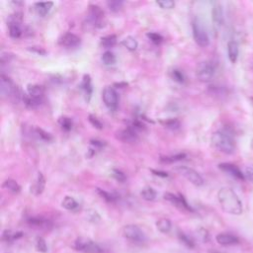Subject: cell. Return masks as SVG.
Wrapping results in <instances>:
<instances>
[{
	"instance_id": "cell-1",
	"label": "cell",
	"mask_w": 253,
	"mask_h": 253,
	"mask_svg": "<svg viewBox=\"0 0 253 253\" xmlns=\"http://www.w3.org/2000/svg\"><path fill=\"white\" fill-rule=\"evenodd\" d=\"M217 200L223 211L233 215H239L242 213V203L237 194L231 188H220L217 192Z\"/></svg>"
},
{
	"instance_id": "cell-2",
	"label": "cell",
	"mask_w": 253,
	"mask_h": 253,
	"mask_svg": "<svg viewBox=\"0 0 253 253\" xmlns=\"http://www.w3.org/2000/svg\"><path fill=\"white\" fill-rule=\"evenodd\" d=\"M211 145L219 152L232 154L235 151V142L231 134L225 130H216L211 137Z\"/></svg>"
},
{
	"instance_id": "cell-3",
	"label": "cell",
	"mask_w": 253,
	"mask_h": 253,
	"mask_svg": "<svg viewBox=\"0 0 253 253\" xmlns=\"http://www.w3.org/2000/svg\"><path fill=\"white\" fill-rule=\"evenodd\" d=\"M215 63L211 60H204L197 65L196 76L202 82H209L215 73Z\"/></svg>"
},
{
	"instance_id": "cell-4",
	"label": "cell",
	"mask_w": 253,
	"mask_h": 253,
	"mask_svg": "<svg viewBox=\"0 0 253 253\" xmlns=\"http://www.w3.org/2000/svg\"><path fill=\"white\" fill-rule=\"evenodd\" d=\"M192 30L193 37L198 45L201 47H206L210 44L209 35L203 25V23L199 19H194L192 22Z\"/></svg>"
},
{
	"instance_id": "cell-5",
	"label": "cell",
	"mask_w": 253,
	"mask_h": 253,
	"mask_svg": "<svg viewBox=\"0 0 253 253\" xmlns=\"http://www.w3.org/2000/svg\"><path fill=\"white\" fill-rule=\"evenodd\" d=\"M73 247L83 253H103V248L90 238L78 237L73 244Z\"/></svg>"
},
{
	"instance_id": "cell-6",
	"label": "cell",
	"mask_w": 253,
	"mask_h": 253,
	"mask_svg": "<svg viewBox=\"0 0 253 253\" xmlns=\"http://www.w3.org/2000/svg\"><path fill=\"white\" fill-rule=\"evenodd\" d=\"M0 92L1 95L10 99L19 98L21 96L17 86L14 84V82L6 75L1 74L0 75Z\"/></svg>"
},
{
	"instance_id": "cell-7",
	"label": "cell",
	"mask_w": 253,
	"mask_h": 253,
	"mask_svg": "<svg viewBox=\"0 0 253 253\" xmlns=\"http://www.w3.org/2000/svg\"><path fill=\"white\" fill-rule=\"evenodd\" d=\"M88 20L95 28H103L106 25V17L103 9L95 4L89 5Z\"/></svg>"
},
{
	"instance_id": "cell-8",
	"label": "cell",
	"mask_w": 253,
	"mask_h": 253,
	"mask_svg": "<svg viewBox=\"0 0 253 253\" xmlns=\"http://www.w3.org/2000/svg\"><path fill=\"white\" fill-rule=\"evenodd\" d=\"M21 24H22V14L21 13H14L11 14L8 17L7 20V25H8V32H9V36L12 39H19L22 36V28H21Z\"/></svg>"
},
{
	"instance_id": "cell-9",
	"label": "cell",
	"mask_w": 253,
	"mask_h": 253,
	"mask_svg": "<svg viewBox=\"0 0 253 253\" xmlns=\"http://www.w3.org/2000/svg\"><path fill=\"white\" fill-rule=\"evenodd\" d=\"M102 99L105 106L112 112H115L119 106V96L112 86H106L102 92Z\"/></svg>"
},
{
	"instance_id": "cell-10",
	"label": "cell",
	"mask_w": 253,
	"mask_h": 253,
	"mask_svg": "<svg viewBox=\"0 0 253 253\" xmlns=\"http://www.w3.org/2000/svg\"><path fill=\"white\" fill-rule=\"evenodd\" d=\"M123 235L125 238L133 242H141L145 239L143 231L135 224H126L123 227Z\"/></svg>"
},
{
	"instance_id": "cell-11",
	"label": "cell",
	"mask_w": 253,
	"mask_h": 253,
	"mask_svg": "<svg viewBox=\"0 0 253 253\" xmlns=\"http://www.w3.org/2000/svg\"><path fill=\"white\" fill-rule=\"evenodd\" d=\"M176 171H178L182 176H184L188 181H190L195 186H202L204 184L203 177L194 169L187 167V166H178L176 168Z\"/></svg>"
},
{
	"instance_id": "cell-12",
	"label": "cell",
	"mask_w": 253,
	"mask_h": 253,
	"mask_svg": "<svg viewBox=\"0 0 253 253\" xmlns=\"http://www.w3.org/2000/svg\"><path fill=\"white\" fill-rule=\"evenodd\" d=\"M164 199L166 201H168L169 203H171L173 206L181 209V210H185V211H193V209L191 208V206H189V204L187 203L186 199L184 198L183 195L179 194V195H174L172 193H165L163 195Z\"/></svg>"
},
{
	"instance_id": "cell-13",
	"label": "cell",
	"mask_w": 253,
	"mask_h": 253,
	"mask_svg": "<svg viewBox=\"0 0 253 253\" xmlns=\"http://www.w3.org/2000/svg\"><path fill=\"white\" fill-rule=\"evenodd\" d=\"M218 168L228 174L230 177L236 179V180H239V181H243L245 180V177H244V174L243 172L234 164L232 163H228V162H223V163H219L218 164Z\"/></svg>"
},
{
	"instance_id": "cell-14",
	"label": "cell",
	"mask_w": 253,
	"mask_h": 253,
	"mask_svg": "<svg viewBox=\"0 0 253 253\" xmlns=\"http://www.w3.org/2000/svg\"><path fill=\"white\" fill-rule=\"evenodd\" d=\"M117 138L120 139L123 142H127V143H132L135 142L138 138L137 132L135 130H133L132 128H130L129 126H126V128L120 129L117 132Z\"/></svg>"
},
{
	"instance_id": "cell-15",
	"label": "cell",
	"mask_w": 253,
	"mask_h": 253,
	"mask_svg": "<svg viewBox=\"0 0 253 253\" xmlns=\"http://www.w3.org/2000/svg\"><path fill=\"white\" fill-rule=\"evenodd\" d=\"M80 38L72 33H66L62 35L58 40V43L64 47H76L80 44Z\"/></svg>"
},
{
	"instance_id": "cell-16",
	"label": "cell",
	"mask_w": 253,
	"mask_h": 253,
	"mask_svg": "<svg viewBox=\"0 0 253 253\" xmlns=\"http://www.w3.org/2000/svg\"><path fill=\"white\" fill-rule=\"evenodd\" d=\"M215 240L218 244L222 246H229V245H235L239 243V238L231 233H226V232H221L218 233L215 236Z\"/></svg>"
},
{
	"instance_id": "cell-17",
	"label": "cell",
	"mask_w": 253,
	"mask_h": 253,
	"mask_svg": "<svg viewBox=\"0 0 253 253\" xmlns=\"http://www.w3.org/2000/svg\"><path fill=\"white\" fill-rule=\"evenodd\" d=\"M211 19L215 29H219L223 24V11L219 3H215L211 10Z\"/></svg>"
},
{
	"instance_id": "cell-18",
	"label": "cell",
	"mask_w": 253,
	"mask_h": 253,
	"mask_svg": "<svg viewBox=\"0 0 253 253\" xmlns=\"http://www.w3.org/2000/svg\"><path fill=\"white\" fill-rule=\"evenodd\" d=\"M79 87L84 92L86 101L90 102L91 96H92V92H93V87H92V83H91V77H90L89 74L83 75V78H82V81H81Z\"/></svg>"
},
{
	"instance_id": "cell-19",
	"label": "cell",
	"mask_w": 253,
	"mask_h": 253,
	"mask_svg": "<svg viewBox=\"0 0 253 253\" xmlns=\"http://www.w3.org/2000/svg\"><path fill=\"white\" fill-rule=\"evenodd\" d=\"M27 94L34 99L43 100L44 88L39 84H29L27 86Z\"/></svg>"
},
{
	"instance_id": "cell-20",
	"label": "cell",
	"mask_w": 253,
	"mask_h": 253,
	"mask_svg": "<svg viewBox=\"0 0 253 253\" xmlns=\"http://www.w3.org/2000/svg\"><path fill=\"white\" fill-rule=\"evenodd\" d=\"M44 186H45V179H44L42 173L39 172L35 183L31 186V193L35 196H39L43 192Z\"/></svg>"
},
{
	"instance_id": "cell-21",
	"label": "cell",
	"mask_w": 253,
	"mask_h": 253,
	"mask_svg": "<svg viewBox=\"0 0 253 253\" xmlns=\"http://www.w3.org/2000/svg\"><path fill=\"white\" fill-rule=\"evenodd\" d=\"M27 222L31 225V226H34V227H39V228H48L49 226H51V222L42 217V216H32V217H29Z\"/></svg>"
},
{
	"instance_id": "cell-22",
	"label": "cell",
	"mask_w": 253,
	"mask_h": 253,
	"mask_svg": "<svg viewBox=\"0 0 253 253\" xmlns=\"http://www.w3.org/2000/svg\"><path fill=\"white\" fill-rule=\"evenodd\" d=\"M239 54V46L235 41H230L227 43V55L231 63H235Z\"/></svg>"
},
{
	"instance_id": "cell-23",
	"label": "cell",
	"mask_w": 253,
	"mask_h": 253,
	"mask_svg": "<svg viewBox=\"0 0 253 253\" xmlns=\"http://www.w3.org/2000/svg\"><path fill=\"white\" fill-rule=\"evenodd\" d=\"M53 6V2H37L35 3V10L41 17L46 16Z\"/></svg>"
},
{
	"instance_id": "cell-24",
	"label": "cell",
	"mask_w": 253,
	"mask_h": 253,
	"mask_svg": "<svg viewBox=\"0 0 253 253\" xmlns=\"http://www.w3.org/2000/svg\"><path fill=\"white\" fill-rule=\"evenodd\" d=\"M33 133H34V135H35L36 137H38L39 139H41V140H42V141L49 142V141H52V140H53L52 135H51L49 132L43 130V129L41 128V127H38V126L34 127Z\"/></svg>"
},
{
	"instance_id": "cell-25",
	"label": "cell",
	"mask_w": 253,
	"mask_h": 253,
	"mask_svg": "<svg viewBox=\"0 0 253 253\" xmlns=\"http://www.w3.org/2000/svg\"><path fill=\"white\" fill-rule=\"evenodd\" d=\"M2 187L4 189H6L7 191L13 193V194H18L21 191V186L13 179H6L3 184Z\"/></svg>"
},
{
	"instance_id": "cell-26",
	"label": "cell",
	"mask_w": 253,
	"mask_h": 253,
	"mask_svg": "<svg viewBox=\"0 0 253 253\" xmlns=\"http://www.w3.org/2000/svg\"><path fill=\"white\" fill-rule=\"evenodd\" d=\"M61 206L62 208H64L65 210L67 211H76L79 209V204L76 202V200L72 197H69V196H66L62 203H61Z\"/></svg>"
},
{
	"instance_id": "cell-27",
	"label": "cell",
	"mask_w": 253,
	"mask_h": 253,
	"mask_svg": "<svg viewBox=\"0 0 253 253\" xmlns=\"http://www.w3.org/2000/svg\"><path fill=\"white\" fill-rule=\"evenodd\" d=\"M157 229L162 233H168L172 228V223L168 218H160L156 221Z\"/></svg>"
},
{
	"instance_id": "cell-28",
	"label": "cell",
	"mask_w": 253,
	"mask_h": 253,
	"mask_svg": "<svg viewBox=\"0 0 253 253\" xmlns=\"http://www.w3.org/2000/svg\"><path fill=\"white\" fill-rule=\"evenodd\" d=\"M122 44L128 50L130 51H134L136 48H137V41L131 37V36H128L126 38H125L123 41H122Z\"/></svg>"
},
{
	"instance_id": "cell-29",
	"label": "cell",
	"mask_w": 253,
	"mask_h": 253,
	"mask_svg": "<svg viewBox=\"0 0 253 253\" xmlns=\"http://www.w3.org/2000/svg\"><path fill=\"white\" fill-rule=\"evenodd\" d=\"M140 196L142 197L143 200L145 201H154L157 194H156V191L151 188V187H145L141 190L140 192Z\"/></svg>"
},
{
	"instance_id": "cell-30",
	"label": "cell",
	"mask_w": 253,
	"mask_h": 253,
	"mask_svg": "<svg viewBox=\"0 0 253 253\" xmlns=\"http://www.w3.org/2000/svg\"><path fill=\"white\" fill-rule=\"evenodd\" d=\"M117 43V36L116 35H108L101 38V45L109 48L114 46Z\"/></svg>"
},
{
	"instance_id": "cell-31",
	"label": "cell",
	"mask_w": 253,
	"mask_h": 253,
	"mask_svg": "<svg viewBox=\"0 0 253 253\" xmlns=\"http://www.w3.org/2000/svg\"><path fill=\"white\" fill-rule=\"evenodd\" d=\"M96 191H97L98 195L108 203H113L118 199L117 195H115L113 193H109V192H107L105 190H102L100 188H96Z\"/></svg>"
},
{
	"instance_id": "cell-32",
	"label": "cell",
	"mask_w": 253,
	"mask_h": 253,
	"mask_svg": "<svg viewBox=\"0 0 253 253\" xmlns=\"http://www.w3.org/2000/svg\"><path fill=\"white\" fill-rule=\"evenodd\" d=\"M169 75L172 78V80H174L177 83H184V81H185L184 73L180 69H178V68H173L169 72Z\"/></svg>"
},
{
	"instance_id": "cell-33",
	"label": "cell",
	"mask_w": 253,
	"mask_h": 253,
	"mask_svg": "<svg viewBox=\"0 0 253 253\" xmlns=\"http://www.w3.org/2000/svg\"><path fill=\"white\" fill-rule=\"evenodd\" d=\"M165 127L169 128V129H172V130H176V129H179L180 128V122L177 120V119H168V120H165V121H161L160 122Z\"/></svg>"
},
{
	"instance_id": "cell-34",
	"label": "cell",
	"mask_w": 253,
	"mask_h": 253,
	"mask_svg": "<svg viewBox=\"0 0 253 253\" xmlns=\"http://www.w3.org/2000/svg\"><path fill=\"white\" fill-rule=\"evenodd\" d=\"M186 157L185 153H177L175 155H171V156H164V157H160V161L163 163H173L179 160H182Z\"/></svg>"
},
{
	"instance_id": "cell-35",
	"label": "cell",
	"mask_w": 253,
	"mask_h": 253,
	"mask_svg": "<svg viewBox=\"0 0 253 253\" xmlns=\"http://www.w3.org/2000/svg\"><path fill=\"white\" fill-rule=\"evenodd\" d=\"M58 124L60 126V127L64 130V131H69L72 128V120L68 117H61L58 120Z\"/></svg>"
},
{
	"instance_id": "cell-36",
	"label": "cell",
	"mask_w": 253,
	"mask_h": 253,
	"mask_svg": "<svg viewBox=\"0 0 253 253\" xmlns=\"http://www.w3.org/2000/svg\"><path fill=\"white\" fill-rule=\"evenodd\" d=\"M102 61L106 65H113L116 63V56L112 51L107 50L102 55Z\"/></svg>"
},
{
	"instance_id": "cell-37",
	"label": "cell",
	"mask_w": 253,
	"mask_h": 253,
	"mask_svg": "<svg viewBox=\"0 0 253 253\" xmlns=\"http://www.w3.org/2000/svg\"><path fill=\"white\" fill-rule=\"evenodd\" d=\"M178 237L180 239L181 242H183L187 247L189 248H194L195 247V242L193 241V239L191 237H189L187 234H185L182 231L178 232Z\"/></svg>"
},
{
	"instance_id": "cell-38",
	"label": "cell",
	"mask_w": 253,
	"mask_h": 253,
	"mask_svg": "<svg viewBox=\"0 0 253 253\" xmlns=\"http://www.w3.org/2000/svg\"><path fill=\"white\" fill-rule=\"evenodd\" d=\"M124 2L121 0H109L107 1V6L112 12H118L123 7Z\"/></svg>"
},
{
	"instance_id": "cell-39",
	"label": "cell",
	"mask_w": 253,
	"mask_h": 253,
	"mask_svg": "<svg viewBox=\"0 0 253 253\" xmlns=\"http://www.w3.org/2000/svg\"><path fill=\"white\" fill-rule=\"evenodd\" d=\"M111 176H112L115 180H117V181H119V182H122V183L126 180V174H125L123 171L119 170V169H113V170L111 171Z\"/></svg>"
},
{
	"instance_id": "cell-40",
	"label": "cell",
	"mask_w": 253,
	"mask_h": 253,
	"mask_svg": "<svg viewBox=\"0 0 253 253\" xmlns=\"http://www.w3.org/2000/svg\"><path fill=\"white\" fill-rule=\"evenodd\" d=\"M146 37L155 44H160L163 41V37L161 35H159L158 33H154V32L147 33Z\"/></svg>"
},
{
	"instance_id": "cell-41",
	"label": "cell",
	"mask_w": 253,
	"mask_h": 253,
	"mask_svg": "<svg viewBox=\"0 0 253 253\" xmlns=\"http://www.w3.org/2000/svg\"><path fill=\"white\" fill-rule=\"evenodd\" d=\"M36 248L38 251L42 253H45L47 251V245L45 240L42 237H38L36 240Z\"/></svg>"
},
{
	"instance_id": "cell-42",
	"label": "cell",
	"mask_w": 253,
	"mask_h": 253,
	"mask_svg": "<svg viewBox=\"0 0 253 253\" xmlns=\"http://www.w3.org/2000/svg\"><path fill=\"white\" fill-rule=\"evenodd\" d=\"M243 174H244L245 180H247L248 182L253 184V165H247L244 168Z\"/></svg>"
},
{
	"instance_id": "cell-43",
	"label": "cell",
	"mask_w": 253,
	"mask_h": 253,
	"mask_svg": "<svg viewBox=\"0 0 253 253\" xmlns=\"http://www.w3.org/2000/svg\"><path fill=\"white\" fill-rule=\"evenodd\" d=\"M88 120H89V122H90V124L95 127V128H97V129H102L103 128V124L101 123V121L97 118V117H95L94 115H89V117H88Z\"/></svg>"
},
{
	"instance_id": "cell-44",
	"label": "cell",
	"mask_w": 253,
	"mask_h": 253,
	"mask_svg": "<svg viewBox=\"0 0 253 253\" xmlns=\"http://www.w3.org/2000/svg\"><path fill=\"white\" fill-rule=\"evenodd\" d=\"M156 4L160 6L162 9H172L175 6V2L172 0H161L156 1Z\"/></svg>"
},
{
	"instance_id": "cell-45",
	"label": "cell",
	"mask_w": 253,
	"mask_h": 253,
	"mask_svg": "<svg viewBox=\"0 0 253 253\" xmlns=\"http://www.w3.org/2000/svg\"><path fill=\"white\" fill-rule=\"evenodd\" d=\"M86 213H87L88 219L90 221H92V222H97V221H99L101 219L99 213L96 211H94V210H88Z\"/></svg>"
},
{
	"instance_id": "cell-46",
	"label": "cell",
	"mask_w": 253,
	"mask_h": 253,
	"mask_svg": "<svg viewBox=\"0 0 253 253\" xmlns=\"http://www.w3.org/2000/svg\"><path fill=\"white\" fill-rule=\"evenodd\" d=\"M90 144L93 146V149H101L106 145V142L100 139H91Z\"/></svg>"
},
{
	"instance_id": "cell-47",
	"label": "cell",
	"mask_w": 253,
	"mask_h": 253,
	"mask_svg": "<svg viewBox=\"0 0 253 253\" xmlns=\"http://www.w3.org/2000/svg\"><path fill=\"white\" fill-rule=\"evenodd\" d=\"M29 51H32L34 53H37L39 55H44L46 54V50L41 46H29L28 47Z\"/></svg>"
},
{
	"instance_id": "cell-48",
	"label": "cell",
	"mask_w": 253,
	"mask_h": 253,
	"mask_svg": "<svg viewBox=\"0 0 253 253\" xmlns=\"http://www.w3.org/2000/svg\"><path fill=\"white\" fill-rule=\"evenodd\" d=\"M12 57H13V54H12V53H10V52H6V51H1L0 61H1V63H4V62L9 61Z\"/></svg>"
},
{
	"instance_id": "cell-49",
	"label": "cell",
	"mask_w": 253,
	"mask_h": 253,
	"mask_svg": "<svg viewBox=\"0 0 253 253\" xmlns=\"http://www.w3.org/2000/svg\"><path fill=\"white\" fill-rule=\"evenodd\" d=\"M151 172L158 176V177H162V178H166L168 177V173L167 172H164V171H160V170H155V169H151Z\"/></svg>"
},
{
	"instance_id": "cell-50",
	"label": "cell",
	"mask_w": 253,
	"mask_h": 253,
	"mask_svg": "<svg viewBox=\"0 0 253 253\" xmlns=\"http://www.w3.org/2000/svg\"><path fill=\"white\" fill-rule=\"evenodd\" d=\"M116 86H123V87H125V86H126L127 84L126 83H119V84H115Z\"/></svg>"
},
{
	"instance_id": "cell-51",
	"label": "cell",
	"mask_w": 253,
	"mask_h": 253,
	"mask_svg": "<svg viewBox=\"0 0 253 253\" xmlns=\"http://www.w3.org/2000/svg\"><path fill=\"white\" fill-rule=\"evenodd\" d=\"M250 68H251V70L253 71V58L250 60Z\"/></svg>"
}]
</instances>
